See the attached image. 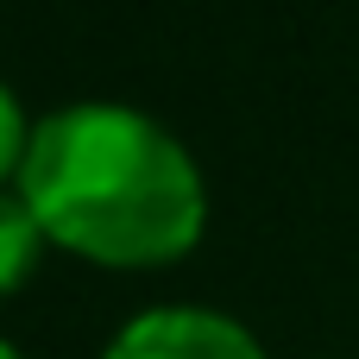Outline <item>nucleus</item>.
I'll list each match as a JSON object with an SVG mask.
<instances>
[{"label":"nucleus","mask_w":359,"mask_h":359,"mask_svg":"<svg viewBox=\"0 0 359 359\" xmlns=\"http://www.w3.org/2000/svg\"><path fill=\"white\" fill-rule=\"evenodd\" d=\"M19 196L32 202L44 240L114 271L183 259L208 221L196 158L158 120L114 101H82L38 120L19 164Z\"/></svg>","instance_id":"nucleus-1"},{"label":"nucleus","mask_w":359,"mask_h":359,"mask_svg":"<svg viewBox=\"0 0 359 359\" xmlns=\"http://www.w3.org/2000/svg\"><path fill=\"white\" fill-rule=\"evenodd\" d=\"M38 252H44V227H38L32 202L25 196H0V297L19 290L38 271Z\"/></svg>","instance_id":"nucleus-3"},{"label":"nucleus","mask_w":359,"mask_h":359,"mask_svg":"<svg viewBox=\"0 0 359 359\" xmlns=\"http://www.w3.org/2000/svg\"><path fill=\"white\" fill-rule=\"evenodd\" d=\"M0 359H19V353H13V347H6V341H0Z\"/></svg>","instance_id":"nucleus-5"},{"label":"nucleus","mask_w":359,"mask_h":359,"mask_svg":"<svg viewBox=\"0 0 359 359\" xmlns=\"http://www.w3.org/2000/svg\"><path fill=\"white\" fill-rule=\"evenodd\" d=\"M107 359H265V347L215 309H151L114 334Z\"/></svg>","instance_id":"nucleus-2"},{"label":"nucleus","mask_w":359,"mask_h":359,"mask_svg":"<svg viewBox=\"0 0 359 359\" xmlns=\"http://www.w3.org/2000/svg\"><path fill=\"white\" fill-rule=\"evenodd\" d=\"M25 145H32V133H25V114H19V101L6 95V82H0V177H19V164H25Z\"/></svg>","instance_id":"nucleus-4"}]
</instances>
